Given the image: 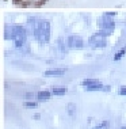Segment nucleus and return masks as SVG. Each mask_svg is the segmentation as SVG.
Segmentation results:
<instances>
[{
  "instance_id": "1a4fd4ad",
  "label": "nucleus",
  "mask_w": 126,
  "mask_h": 129,
  "mask_svg": "<svg viewBox=\"0 0 126 129\" xmlns=\"http://www.w3.org/2000/svg\"><path fill=\"white\" fill-rule=\"evenodd\" d=\"M53 95L52 91H48V90H42V91L37 92V101L38 102H48L50 99V96Z\"/></svg>"
},
{
  "instance_id": "6e6552de",
  "label": "nucleus",
  "mask_w": 126,
  "mask_h": 129,
  "mask_svg": "<svg viewBox=\"0 0 126 129\" xmlns=\"http://www.w3.org/2000/svg\"><path fill=\"white\" fill-rule=\"evenodd\" d=\"M37 20H38L37 16H29L27 20H26V26H27L26 29H27V31H29L30 36H34V30H35Z\"/></svg>"
},
{
  "instance_id": "39448f33",
  "label": "nucleus",
  "mask_w": 126,
  "mask_h": 129,
  "mask_svg": "<svg viewBox=\"0 0 126 129\" xmlns=\"http://www.w3.org/2000/svg\"><path fill=\"white\" fill-rule=\"evenodd\" d=\"M66 46L69 49H75V50H80L84 48V40L81 36L79 34H71L66 38Z\"/></svg>"
},
{
  "instance_id": "6ab92c4d",
  "label": "nucleus",
  "mask_w": 126,
  "mask_h": 129,
  "mask_svg": "<svg viewBox=\"0 0 126 129\" xmlns=\"http://www.w3.org/2000/svg\"><path fill=\"white\" fill-rule=\"evenodd\" d=\"M118 94H119L121 96H126V86L119 87V90H118Z\"/></svg>"
},
{
  "instance_id": "2eb2a0df",
  "label": "nucleus",
  "mask_w": 126,
  "mask_h": 129,
  "mask_svg": "<svg viewBox=\"0 0 126 129\" xmlns=\"http://www.w3.org/2000/svg\"><path fill=\"white\" fill-rule=\"evenodd\" d=\"M38 103H39L38 101H24L23 107H26V109H37Z\"/></svg>"
},
{
  "instance_id": "9b49d317",
  "label": "nucleus",
  "mask_w": 126,
  "mask_h": 129,
  "mask_svg": "<svg viewBox=\"0 0 126 129\" xmlns=\"http://www.w3.org/2000/svg\"><path fill=\"white\" fill-rule=\"evenodd\" d=\"M98 83H100V80H98V79H94V78H87V79H83L80 84H81L83 87H88V86L98 84Z\"/></svg>"
},
{
  "instance_id": "f03ea898",
  "label": "nucleus",
  "mask_w": 126,
  "mask_h": 129,
  "mask_svg": "<svg viewBox=\"0 0 126 129\" xmlns=\"http://www.w3.org/2000/svg\"><path fill=\"white\" fill-rule=\"evenodd\" d=\"M50 33H52V25L50 20L38 18L35 30H34V40L39 45H46L50 41Z\"/></svg>"
},
{
  "instance_id": "a211bd4d",
  "label": "nucleus",
  "mask_w": 126,
  "mask_h": 129,
  "mask_svg": "<svg viewBox=\"0 0 126 129\" xmlns=\"http://www.w3.org/2000/svg\"><path fill=\"white\" fill-rule=\"evenodd\" d=\"M34 98H37V94H34V92L24 94V99H26V101H34Z\"/></svg>"
},
{
  "instance_id": "5701e85b",
  "label": "nucleus",
  "mask_w": 126,
  "mask_h": 129,
  "mask_svg": "<svg viewBox=\"0 0 126 129\" xmlns=\"http://www.w3.org/2000/svg\"><path fill=\"white\" fill-rule=\"evenodd\" d=\"M121 129H126V126H122V128H121Z\"/></svg>"
},
{
  "instance_id": "dca6fc26",
  "label": "nucleus",
  "mask_w": 126,
  "mask_h": 129,
  "mask_svg": "<svg viewBox=\"0 0 126 129\" xmlns=\"http://www.w3.org/2000/svg\"><path fill=\"white\" fill-rule=\"evenodd\" d=\"M34 3H35V0H23L18 7H20V8H27V7L34 6Z\"/></svg>"
},
{
  "instance_id": "9d476101",
  "label": "nucleus",
  "mask_w": 126,
  "mask_h": 129,
  "mask_svg": "<svg viewBox=\"0 0 126 129\" xmlns=\"http://www.w3.org/2000/svg\"><path fill=\"white\" fill-rule=\"evenodd\" d=\"M66 92H68V88H66L65 86H54V87H52V94H53L54 96H62V95H65Z\"/></svg>"
},
{
  "instance_id": "b1692460",
  "label": "nucleus",
  "mask_w": 126,
  "mask_h": 129,
  "mask_svg": "<svg viewBox=\"0 0 126 129\" xmlns=\"http://www.w3.org/2000/svg\"><path fill=\"white\" fill-rule=\"evenodd\" d=\"M3 2H7V0H3Z\"/></svg>"
},
{
  "instance_id": "f257e3e1",
  "label": "nucleus",
  "mask_w": 126,
  "mask_h": 129,
  "mask_svg": "<svg viewBox=\"0 0 126 129\" xmlns=\"http://www.w3.org/2000/svg\"><path fill=\"white\" fill-rule=\"evenodd\" d=\"M27 37H29V31L22 25L6 26L4 29V40H11L14 42V46L18 48V49L26 45Z\"/></svg>"
},
{
  "instance_id": "412c9836",
  "label": "nucleus",
  "mask_w": 126,
  "mask_h": 129,
  "mask_svg": "<svg viewBox=\"0 0 126 129\" xmlns=\"http://www.w3.org/2000/svg\"><path fill=\"white\" fill-rule=\"evenodd\" d=\"M22 2H23V0H12V4L14 6H19Z\"/></svg>"
},
{
  "instance_id": "423d86ee",
  "label": "nucleus",
  "mask_w": 126,
  "mask_h": 129,
  "mask_svg": "<svg viewBox=\"0 0 126 129\" xmlns=\"http://www.w3.org/2000/svg\"><path fill=\"white\" fill-rule=\"evenodd\" d=\"M87 92H95V91H100V92H110L111 91V86H104L102 83H98V84L94 86H88V87H84Z\"/></svg>"
},
{
  "instance_id": "4be33fe9",
  "label": "nucleus",
  "mask_w": 126,
  "mask_h": 129,
  "mask_svg": "<svg viewBox=\"0 0 126 129\" xmlns=\"http://www.w3.org/2000/svg\"><path fill=\"white\" fill-rule=\"evenodd\" d=\"M39 118H41V114H34V120H39Z\"/></svg>"
},
{
  "instance_id": "0eeeda50",
  "label": "nucleus",
  "mask_w": 126,
  "mask_h": 129,
  "mask_svg": "<svg viewBox=\"0 0 126 129\" xmlns=\"http://www.w3.org/2000/svg\"><path fill=\"white\" fill-rule=\"evenodd\" d=\"M66 71L68 68H50L44 72V76H62L65 75Z\"/></svg>"
},
{
  "instance_id": "7ed1b4c3",
  "label": "nucleus",
  "mask_w": 126,
  "mask_h": 129,
  "mask_svg": "<svg viewBox=\"0 0 126 129\" xmlns=\"http://www.w3.org/2000/svg\"><path fill=\"white\" fill-rule=\"evenodd\" d=\"M96 26L99 30H106V31H110V33H114L117 25H115V20L111 16L106 15V14H102L96 19Z\"/></svg>"
},
{
  "instance_id": "aec40b11",
  "label": "nucleus",
  "mask_w": 126,
  "mask_h": 129,
  "mask_svg": "<svg viewBox=\"0 0 126 129\" xmlns=\"http://www.w3.org/2000/svg\"><path fill=\"white\" fill-rule=\"evenodd\" d=\"M103 14H106V15L111 16V18H115V16L118 15V12H117V11H104Z\"/></svg>"
},
{
  "instance_id": "ddd939ff",
  "label": "nucleus",
  "mask_w": 126,
  "mask_h": 129,
  "mask_svg": "<svg viewBox=\"0 0 126 129\" xmlns=\"http://www.w3.org/2000/svg\"><path fill=\"white\" fill-rule=\"evenodd\" d=\"M76 110H77V107H76V105L75 103H68L66 105V113H68V116H71V117H75L76 116Z\"/></svg>"
},
{
  "instance_id": "f3484780",
  "label": "nucleus",
  "mask_w": 126,
  "mask_h": 129,
  "mask_svg": "<svg viewBox=\"0 0 126 129\" xmlns=\"http://www.w3.org/2000/svg\"><path fill=\"white\" fill-rule=\"evenodd\" d=\"M49 0H35V3H34V8H41V7H44Z\"/></svg>"
},
{
  "instance_id": "4468645a",
  "label": "nucleus",
  "mask_w": 126,
  "mask_h": 129,
  "mask_svg": "<svg viewBox=\"0 0 126 129\" xmlns=\"http://www.w3.org/2000/svg\"><path fill=\"white\" fill-rule=\"evenodd\" d=\"M92 129H110V121L107 120H102L100 122H98Z\"/></svg>"
},
{
  "instance_id": "f8f14e48",
  "label": "nucleus",
  "mask_w": 126,
  "mask_h": 129,
  "mask_svg": "<svg viewBox=\"0 0 126 129\" xmlns=\"http://www.w3.org/2000/svg\"><path fill=\"white\" fill-rule=\"evenodd\" d=\"M125 54H126V45H125V46H122L121 49L114 54L113 60H114V61H119V60H122V58L125 57Z\"/></svg>"
},
{
  "instance_id": "20e7f679",
  "label": "nucleus",
  "mask_w": 126,
  "mask_h": 129,
  "mask_svg": "<svg viewBox=\"0 0 126 129\" xmlns=\"http://www.w3.org/2000/svg\"><path fill=\"white\" fill-rule=\"evenodd\" d=\"M88 45L92 49H104L107 46V37H103L99 31L88 37Z\"/></svg>"
}]
</instances>
